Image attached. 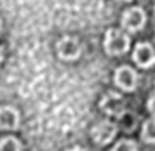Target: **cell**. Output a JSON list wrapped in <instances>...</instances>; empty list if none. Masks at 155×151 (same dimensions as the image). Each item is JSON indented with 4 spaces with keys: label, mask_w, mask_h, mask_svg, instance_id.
<instances>
[{
    "label": "cell",
    "mask_w": 155,
    "mask_h": 151,
    "mask_svg": "<svg viewBox=\"0 0 155 151\" xmlns=\"http://www.w3.org/2000/svg\"><path fill=\"white\" fill-rule=\"evenodd\" d=\"M131 45V40L124 31L120 30H108L105 37V50L112 56L126 54Z\"/></svg>",
    "instance_id": "6da1fadb"
},
{
    "label": "cell",
    "mask_w": 155,
    "mask_h": 151,
    "mask_svg": "<svg viewBox=\"0 0 155 151\" xmlns=\"http://www.w3.org/2000/svg\"><path fill=\"white\" fill-rule=\"evenodd\" d=\"M58 54L64 61H75L82 54V45L73 37H63L58 42Z\"/></svg>",
    "instance_id": "7a4b0ae2"
},
{
    "label": "cell",
    "mask_w": 155,
    "mask_h": 151,
    "mask_svg": "<svg viewBox=\"0 0 155 151\" xmlns=\"http://www.w3.org/2000/svg\"><path fill=\"white\" fill-rule=\"evenodd\" d=\"M115 83L117 87L122 90H127V92H133L138 85V75L133 68L129 66H120L115 71Z\"/></svg>",
    "instance_id": "3957f363"
},
{
    "label": "cell",
    "mask_w": 155,
    "mask_h": 151,
    "mask_svg": "<svg viewBox=\"0 0 155 151\" xmlns=\"http://www.w3.org/2000/svg\"><path fill=\"white\" fill-rule=\"evenodd\" d=\"M145 11L140 7H133V9H127L124 16H122V26L129 30V31H140L141 28L145 26Z\"/></svg>",
    "instance_id": "277c9868"
},
{
    "label": "cell",
    "mask_w": 155,
    "mask_h": 151,
    "mask_svg": "<svg viewBox=\"0 0 155 151\" xmlns=\"http://www.w3.org/2000/svg\"><path fill=\"white\" fill-rule=\"evenodd\" d=\"M115 134H117V127L112 124V122H99L92 127V139H94V143L99 146L103 144H108L113 137H115Z\"/></svg>",
    "instance_id": "5b68a950"
},
{
    "label": "cell",
    "mask_w": 155,
    "mask_h": 151,
    "mask_svg": "<svg viewBox=\"0 0 155 151\" xmlns=\"http://www.w3.org/2000/svg\"><path fill=\"white\" fill-rule=\"evenodd\" d=\"M101 110L105 111L106 115H112V117H119L124 113L126 110V103H124V99L119 96V94H115V92H110V94H106L103 99H101Z\"/></svg>",
    "instance_id": "8992f818"
},
{
    "label": "cell",
    "mask_w": 155,
    "mask_h": 151,
    "mask_svg": "<svg viewBox=\"0 0 155 151\" xmlns=\"http://www.w3.org/2000/svg\"><path fill=\"white\" fill-rule=\"evenodd\" d=\"M133 59L136 61L138 66H141V68H150V66L155 64V50L152 49L150 43H147V42L138 43L136 49H134Z\"/></svg>",
    "instance_id": "52a82bcc"
},
{
    "label": "cell",
    "mask_w": 155,
    "mask_h": 151,
    "mask_svg": "<svg viewBox=\"0 0 155 151\" xmlns=\"http://www.w3.org/2000/svg\"><path fill=\"white\" fill-rule=\"evenodd\" d=\"M19 125V113L12 106H2L0 108V129L4 130H14Z\"/></svg>",
    "instance_id": "ba28073f"
},
{
    "label": "cell",
    "mask_w": 155,
    "mask_h": 151,
    "mask_svg": "<svg viewBox=\"0 0 155 151\" xmlns=\"http://www.w3.org/2000/svg\"><path fill=\"white\" fill-rule=\"evenodd\" d=\"M141 137L145 143H155V120H147L141 129Z\"/></svg>",
    "instance_id": "9c48e42d"
},
{
    "label": "cell",
    "mask_w": 155,
    "mask_h": 151,
    "mask_svg": "<svg viewBox=\"0 0 155 151\" xmlns=\"http://www.w3.org/2000/svg\"><path fill=\"white\" fill-rule=\"evenodd\" d=\"M0 151H21V143L16 137H4L0 141Z\"/></svg>",
    "instance_id": "30bf717a"
},
{
    "label": "cell",
    "mask_w": 155,
    "mask_h": 151,
    "mask_svg": "<svg viewBox=\"0 0 155 151\" xmlns=\"http://www.w3.org/2000/svg\"><path fill=\"white\" fill-rule=\"evenodd\" d=\"M112 151H138V146L131 139H122V141H119L117 144L113 146Z\"/></svg>",
    "instance_id": "8fae6325"
},
{
    "label": "cell",
    "mask_w": 155,
    "mask_h": 151,
    "mask_svg": "<svg viewBox=\"0 0 155 151\" xmlns=\"http://www.w3.org/2000/svg\"><path fill=\"white\" fill-rule=\"evenodd\" d=\"M148 110L155 115V92L150 96V99H148Z\"/></svg>",
    "instance_id": "7c38bea8"
},
{
    "label": "cell",
    "mask_w": 155,
    "mask_h": 151,
    "mask_svg": "<svg viewBox=\"0 0 155 151\" xmlns=\"http://www.w3.org/2000/svg\"><path fill=\"white\" fill-rule=\"evenodd\" d=\"M68 151H85V149H82V148H71V149H68Z\"/></svg>",
    "instance_id": "4fadbf2b"
},
{
    "label": "cell",
    "mask_w": 155,
    "mask_h": 151,
    "mask_svg": "<svg viewBox=\"0 0 155 151\" xmlns=\"http://www.w3.org/2000/svg\"><path fill=\"white\" fill-rule=\"evenodd\" d=\"M2 59H4V50L0 49V63H2Z\"/></svg>",
    "instance_id": "5bb4252c"
},
{
    "label": "cell",
    "mask_w": 155,
    "mask_h": 151,
    "mask_svg": "<svg viewBox=\"0 0 155 151\" xmlns=\"http://www.w3.org/2000/svg\"><path fill=\"white\" fill-rule=\"evenodd\" d=\"M153 26H155V9H153Z\"/></svg>",
    "instance_id": "9a60e30c"
},
{
    "label": "cell",
    "mask_w": 155,
    "mask_h": 151,
    "mask_svg": "<svg viewBox=\"0 0 155 151\" xmlns=\"http://www.w3.org/2000/svg\"><path fill=\"white\" fill-rule=\"evenodd\" d=\"M119 2H129V0H119Z\"/></svg>",
    "instance_id": "2e32d148"
},
{
    "label": "cell",
    "mask_w": 155,
    "mask_h": 151,
    "mask_svg": "<svg viewBox=\"0 0 155 151\" xmlns=\"http://www.w3.org/2000/svg\"><path fill=\"white\" fill-rule=\"evenodd\" d=\"M0 31H2V23H0Z\"/></svg>",
    "instance_id": "e0dca14e"
}]
</instances>
